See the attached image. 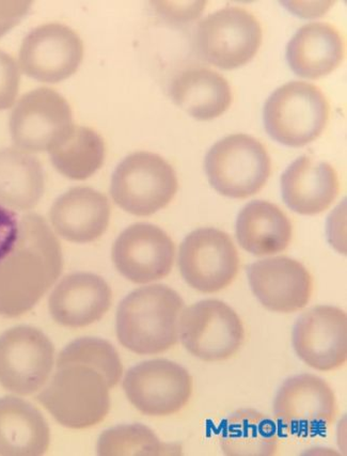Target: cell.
<instances>
[{
    "instance_id": "6da1fadb",
    "label": "cell",
    "mask_w": 347,
    "mask_h": 456,
    "mask_svg": "<svg viewBox=\"0 0 347 456\" xmlns=\"http://www.w3.org/2000/svg\"><path fill=\"white\" fill-rule=\"evenodd\" d=\"M61 245L45 219L29 213L20 221L18 240L0 262V315L28 313L61 275Z\"/></svg>"
},
{
    "instance_id": "7a4b0ae2",
    "label": "cell",
    "mask_w": 347,
    "mask_h": 456,
    "mask_svg": "<svg viewBox=\"0 0 347 456\" xmlns=\"http://www.w3.org/2000/svg\"><path fill=\"white\" fill-rule=\"evenodd\" d=\"M183 299L164 284L132 292L117 313V336L121 345L138 355L168 351L179 340Z\"/></svg>"
},
{
    "instance_id": "3957f363",
    "label": "cell",
    "mask_w": 347,
    "mask_h": 456,
    "mask_svg": "<svg viewBox=\"0 0 347 456\" xmlns=\"http://www.w3.org/2000/svg\"><path fill=\"white\" fill-rule=\"evenodd\" d=\"M109 389L104 375L89 364L57 361L56 373L36 399L61 426L80 430L109 415Z\"/></svg>"
},
{
    "instance_id": "277c9868",
    "label": "cell",
    "mask_w": 347,
    "mask_h": 456,
    "mask_svg": "<svg viewBox=\"0 0 347 456\" xmlns=\"http://www.w3.org/2000/svg\"><path fill=\"white\" fill-rule=\"evenodd\" d=\"M329 119L327 99L317 86L292 82L275 90L263 110L265 130L276 142L298 148L312 142Z\"/></svg>"
},
{
    "instance_id": "5b68a950",
    "label": "cell",
    "mask_w": 347,
    "mask_h": 456,
    "mask_svg": "<svg viewBox=\"0 0 347 456\" xmlns=\"http://www.w3.org/2000/svg\"><path fill=\"white\" fill-rule=\"evenodd\" d=\"M178 187L174 169L162 157L137 152L128 155L116 168L110 194L122 210L149 216L169 205Z\"/></svg>"
},
{
    "instance_id": "8992f818",
    "label": "cell",
    "mask_w": 347,
    "mask_h": 456,
    "mask_svg": "<svg viewBox=\"0 0 347 456\" xmlns=\"http://www.w3.org/2000/svg\"><path fill=\"white\" fill-rule=\"evenodd\" d=\"M270 169V158L263 144L245 134L222 139L206 158L210 184L219 194L234 200H244L263 189Z\"/></svg>"
},
{
    "instance_id": "52a82bcc",
    "label": "cell",
    "mask_w": 347,
    "mask_h": 456,
    "mask_svg": "<svg viewBox=\"0 0 347 456\" xmlns=\"http://www.w3.org/2000/svg\"><path fill=\"white\" fill-rule=\"evenodd\" d=\"M179 335L191 355L203 362L227 361L245 339L242 321L226 303L201 300L181 314Z\"/></svg>"
},
{
    "instance_id": "ba28073f",
    "label": "cell",
    "mask_w": 347,
    "mask_h": 456,
    "mask_svg": "<svg viewBox=\"0 0 347 456\" xmlns=\"http://www.w3.org/2000/svg\"><path fill=\"white\" fill-rule=\"evenodd\" d=\"M262 43L259 20L248 10L227 7L210 14L198 26L196 46L213 66L233 69L245 66Z\"/></svg>"
},
{
    "instance_id": "9c48e42d",
    "label": "cell",
    "mask_w": 347,
    "mask_h": 456,
    "mask_svg": "<svg viewBox=\"0 0 347 456\" xmlns=\"http://www.w3.org/2000/svg\"><path fill=\"white\" fill-rule=\"evenodd\" d=\"M9 126L12 142L21 151L50 152L71 132L72 110L55 90H32L11 112Z\"/></svg>"
},
{
    "instance_id": "30bf717a",
    "label": "cell",
    "mask_w": 347,
    "mask_h": 456,
    "mask_svg": "<svg viewBox=\"0 0 347 456\" xmlns=\"http://www.w3.org/2000/svg\"><path fill=\"white\" fill-rule=\"evenodd\" d=\"M55 363V348L31 326H18L0 336V385L11 393L29 395L43 388Z\"/></svg>"
},
{
    "instance_id": "8fae6325",
    "label": "cell",
    "mask_w": 347,
    "mask_h": 456,
    "mask_svg": "<svg viewBox=\"0 0 347 456\" xmlns=\"http://www.w3.org/2000/svg\"><path fill=\"white\" fill-rule=\"evenodd\" d=\"M182 277L192 289L216 293L238 276L239 257L230 235L215 228H201L186 236L180 247Z\"/></svg>"
},
{
    "instance_id": "7c38bea8",
    "label": "cell",
    "mask_w": 347,
    "mask_h": 456,
    "mask_svg": "<svg viewBox=\"0 0 347 456\" xmlns=\"http://www.w3.org/2000/svg\"><path fill=\"white\" fill-rule=\"evenodd\" d=\"M338 406L334 390L313 374L288 378L277 391L274 415L287 432L298 436H320L333 425Z\"/></svg>"
},
{
    "instance_id": "4fadbf2b",
    "label": "cell",
    "mask_w": 347,
    "mask_h": 456,
    "mask_svg": "<svg viewBox=\"0 0 347 456\" xmlns=\"http://www.w3.org/2000/svg\"><path fill=\"white\" fill-rule=\"evenodd\" d=\"M123 389L128 401L142 414L165 417L176 414L189 403L192 379L180 364L154 359L128 370Z\"/></svg>"
},
{
    "instance_id": "5bb4252c",
    "label": "cell",
    "mask_w": 347,
    "mask_h": 456,
    "mask_svg": "<svg viewBox=\"0 0 347 456\" xmlns=\"http://www.w3.org/2000/svg\"><path fill=\"white\" fill-rule=\"evenodd\" d=\"M84 57L82 39L61 24L37 27L27 36L20 50V68L27 77L55 84L77 71Z\"/></svg>"
},
{
    "instance_id": "9a60e30c",
    "label": "cell",
    "mask_w": 347,
    "mask_h": 456,
    "mask_svg": "<svg viewBox=\"0 0 347 456\" xmlns=\"http://www.w3.org/2000/svg\"><path fill=\"white\" fill-rule=\"evenodd\" d=\"M293 347L302 361L318 371H333L346 362L347 316L333 305H318L299 316Z\"/></svg>"
},
{
    "instance_id": "2e32d148",
    "label": "cell",
    "mask_w": 347,
    "mask_h": 456,
    "mask_svg": "<svg viewBox=\"0 0 347 456\" xmlns=\"http://www.w3.org/2000/svg\"><path fill=\"white\" fill-rule=\"evenodd\" d=\"M175 246L162 229L135 224L119 235L112 247V261L123 277L133 283H149L173 270Z\"/></svg>"
},
{
    "instance_id": "e0dca14e",
    "label": "cell",
    "mask_w": 347,
    "mask_h": 456,
    "mask_svg": "<svg viewBox=\"0 0 347 456\" xmlns=\"http://www.w3.org/2000/svg\"><path fill=\"white\" fill-rule=\"evenodd\" d=\"M248 281L255 297L266 309L291 314L309 303L313 291L311 275L302 263L286 256L254 262Z\"/></svg>"
},
{
    "instance_id": "ac0fdd59",
    "label": "cell",
    "mask_w": 347,
    "mask_h": 456,
    "mask_svg": "<svg viewBox=\"0 0 347 456\" xmlns=\"http://www.w3.org/2000/svg\"><path fill=\"white\" fill-rule=\"evenodd\" d=\"M112 303V292L103 278L89 273L64 277L50 297V313L58 324L85 327L100 321Z\"/></svg>"
},
{
    "instance_id": "d6986e66",
    "label": "cell",
    "mask_w": 347,
    "mask_h": 456,
    "mask_svg": "<svg viewBox=\"0 0 347 456\" xmlns=\"http://www.w3.org/2000/svg\"><path fill=\"white\" fill-rule=\"evenodd\" d=\"M56 232L72 243H90L109 228L110 205L107 197L90 187H75L53 202L50 213Z\"/></svg>"
},
{
    "instance_id": "ffe728a7",
    "label": "cell",
    "mask_w": 347,
    "mask_h": 456,
    "mask_svg": "<svg viewBox=\"0 0 347 456\" xmlns=\"http://www.w3.org/2000/svg\"><path fill=\"white\" fill-rule=\"evenodd\" d=\"M283 201L293 212L317 216L331 206L339 194V178L333 166L302 157L281 176Z\"/></svg>"
},
{
    "instance_id": "44dd1931",
    "label": "cell",
    "mask_w": 347,
    "mask_h": 456,
    "mask_svg": "<svg viewBox=\"0 0 347 456\" xmlns=\"http://www.w3.org/2000/svg\"><path fill=\"white\" fill-rule=\"evenodd\" d=\"M345 53L338 29L327 23H310L302 27L288 42V66L298 77L317 79L340 66Z\"/></svg>"
},
{
    "instance_id": "7402d4cb",
    "label": "cell",
    "mask_w": 347,
    "mask_h": 456,
    "mask_svg": "<svg viewBox=\"0 0 347 456\" xmlns=\"http://www.w3.org/2000/svg\"><path fill=\"white\" fill-rule=\"evenodd\" d=\"M50 446V428L34 405L15 396L0 399V455L37 456Z\"/></svg>"
},
{
    "instance_id": "603a6c76",
    "label": "cell",
    "mask_w": 347,
    "mask_h": 456,
    "mask_svg": "<svg viewBox=\"0 0 347 456\" xmlns=\"http://www.w3.org/2000/svg\"><path fill=\"white\" fill-rule=\"evenodd\" d=\"M170 95L180 109L201 121L222 116L232 102L227 80L206 68H190L176 75Z\"/></svg>"
},
{
    "instance_id": "cb8c5ba5",
    "label": "cell",
    "mask_w": 347,
    "mask_h": 456,
    "mask_svg": "<svg viewBox=\"0 0 347 456\" xmlns=\"http://www.w3.org/2000/svg\"><path fill=\"white\" fill-rule=\"evenodd\" d=\"M237 238L242 248L254 256L279 254L292 239V224L279 208L270 202L251 201L239 212Z\"/></svg>"
},
{
    "instance_id": "d4e9b609",
    "label": "cell",
    "mask_w": 347,
    "mask_h": 456,
    "mask_svg": "<svg viewBox=\"0 0 347 456\" xmlns=\"http://www.w3.org/2000/svg\"><path fill=\"white\" fill-rule=\"evenodd\" d=\"M44 190V171L39 159L19 149L0 150V206L31 210Z\"/></svg>"
},
{
    "instance_id": "484cf974",
    "label": "cell",
    "mask_w": 347,
    "mask_h": 456,
    "mask_svg": "<svg viewBox=\"0 0 347 456\" xmlns=\"http://www.w3.org/2000/svg\"><path fill=\"white\" fill-rule=\"evenodd\" d=\"M219 442L229 456H271L277 453V426L269 416L240 410L222 423Z\"/></svg>"
},
{
    "instance_id": "4316f807",
    "label": "cell",
    "mask_w": 347,
    "mask_h": 456,
    "mask_svg": "<svg viewBox=\"0 0 347 456\" xmlns=\"http://www.w3.org/2000/svg\"><path fill=\"white\" fill-rule=\"evenodd\" d=\"M105 142L93 128L74 126L69 135L53 148V167L67 178L83 181L98 171L105 159Z\"/></svg>"
},
{
    "instance_id": "83f0119b",
    "label": "cell",
    "mask_w": 347,
    "mask_h": 456,
    "mask_svg": "<svg viewBox=\"0 0 347 456\" xmlns=\"http://www.w3.org/2000/svg\"><path fill=\"white\" fill-rule=\"evenodd\" d=\"M98 454L101 456L125 455H179V444L159 441L155 433L146 426H117L105 431L99 438Z\"/></svg>"
},
{
    "instance_id": "f1b7e54d",
    "label": "cell",
    "mask_w": 347,
    "mask_h": 456,
    "mask_svg": "<svg viewBox=\"0 0 347 456\" xmlns=\"http://www.w3.org/2000/svg\"><path fill=\"white\" fill-rule=\"evenodd\" d=\"M58 361H77L89 364L104 375L110 389L120 382L122 362L116 348L109 342L98 338H83L69 343L59 354Z\"/></svg>"
},
{
    "instance_id": "f546056e",
    "label": "cell",
    "mask_w": 347,
    "mask_h": 456,
    "mask_svg": "<svg viewBox=\"0 0 347 456\" xmlns=\"http://www.w3.org/2000/svg\"><path fill=\"white\" fill-rule=\"evenodd\" d=\"M20 73L18 63L0 50V110H8L18 98Z\"/></svg>"
},
{
    "instance_id": "4dcf8cb0",
    "label": "cell",
    "mask_w": 347,
    "mask_h": 456,
    "mask_svg": "<svg viewBox=\"0 0 347 456\" xmlns=\"http://www.w3.org/2000/svg\"><path fill=\"white\" fill-rule=\"evenodd\" d=\"M20 232L18 216L0 206V262L13 250Z\"/></svg>"
},
{
    "instance_id": "1f68e13d",
    "label": "cell",
    "mask_w": 347,
    "mask_h": 456,
    "mask_svg": "<svg viewBox=\"0 0 347 456\" xmlns=\"http://www.w3.org/2000/svg\"><path fill=\"white\" fill-rule=\"evenodd\" d=\"M157 4V11L165 19L173 21H187L194 20L199 16L205 8V2L194 3H154Z\"/></svg>"
},
{
    "instance_id": "d6a6232c",
    "label": "cell",
    "mask_w": 347,
    "mask_h": 456,
    "mask_svg": "<svg viewBox=\"0 0 347 456\" xmlns=\"http://www.w3.org/2000/svg\"><path fill=\"white\" fill-rule=\"evenodd\" d=\"M31 4V2H0V37L24 19Z\"/></svg>"
}]
</instances>
